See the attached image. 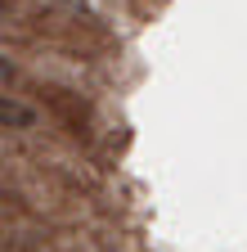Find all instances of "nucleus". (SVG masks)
I'll return each instance as SVG.
<instances>
[{"mask_svg":"<svg viewBox=\"0 0 247 252\" xmlns=\"http://www.w3.org/2000/svg\"><path fill=\"white\" fill-rule=\"evenodd\" d=\"M0 126L5 131H32L36 126V108H27L14 94H0Z\"/></svg>","mask_w":247,"mask_h":252,"instance_id":"1","label":"nucleus"},{"mask_svg":"<svg viewBox=\"0 0 247 252\" xmlns=\"http://www.w3.org/2000/svg\"><path fill=\"white\" fill-rule=\"evenodd\" d=\"M18 77V68H14V59L9 54H0V81H14Z\"/></svg>","mask_w":247,"mask_h":252,"instance_id":"2","label":"nucleus"}]
</instances>
